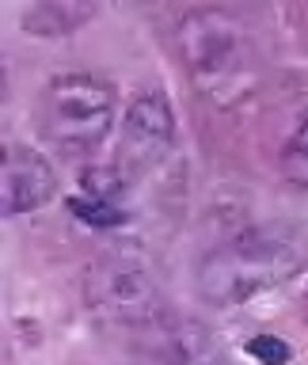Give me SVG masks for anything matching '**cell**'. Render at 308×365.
<instances>
[{"label":"cell","mask_w":308,"mask_h":365,"mask_svg":"<svg viewBox=\"0 0 308 365\" xmlns=\"http://www.w3.org/2000/svg\"><path fill=\"white\" fill-rule=\"evenodd\" d=\"M68 213L80 217L84 225H96V228H114L125 221V213L118 205H107V202H96L88 198V194H80V198H68Z\"/></svg>","instance_id":"8fae6325"},{"label":"cell","mask_w":308,"mask_h":365,"mask_svg":"<svg viewBox=\"0 0 308 365\" xmlns=\"http://www.w3.org/2000/svg\"><path fill=\"white\" fill-rule=\"evenodd\" d=\"M84 301L99 319H107L114 327H133L168 312L164 289L153 278L148 262L125 255V251H111V255H103L88 267Z\"/></svg>","instance_id":"277c9868"},{"label":"cell","mask_w":308,"mask_h":365,"mask_svg":"<svg viewBox=\"0 0 308 365\" xmlns=\"http://www.w3.org/2000/svg\"><path fill=\"white\" fill-rule=\"evenodd\" d=\"M179 53L190 80L217 107H232L255 88L259 57L251 31L225 8H198L179 23Z\"/></svg>","instance_id":"7a4b0ae2"},{"label":"cell","mask_w":308,"mask_h":365,"mask_svg":"<svg viewBox=\"0 0 308 365\" xmlns=\"http://www.w3.org/2000/svg\"><path fill=\"white\" fill-rule=\"evenodd\" d=\"M122 350L133 365H225L213 331L175 312L122 327Z\"/></svg>","instance_id":"5b68a950"},{"label":"cell","mask_w":308,"mask_h":365,"mask_svg":"<svg viewBox=\"0 0 308 365\" xmlns=\"http://www.w3.org/2000/svg\"><path fill=\"white\" fill-rule=\"evenodd\" d=\"M99 16V0H38L23 16V31L34 38H57V34H73Z\"/></svg>","instance_id":"ba28073f"},{"label":"cell","mask_w":308,"mask_h":365,"mask_svg":"<svg viewBox=\"0 0 308 365\" xmlns=\"http://www.w3.org/2000/svg\"><path fill=\"white\" fill-rule=\"evenodd\" d=\"M80 182H84L88 198L114 205V202H118V194L125 190V182H130V175H125L122 168H88L84 175H80Z\"/></svg>","instance_id":"9c48e42d"},{"label":"cell","mask_w":308,"mask_h":365,"mask_svg":"<svg viewBox=\"0 0 308 365\" xmlns=\"http://www.w3.org/2000/svg\"><path fill=\"white\" fill-rule=\"evenodd\" d=\"M53 190H57L53 168L38 153H31L23 145L4 148V160H0V213L19 217L34 205H46L53 198Z\"/></svg>","instance_id":"52a82bcc"},{"label":"cell","mask_w":308,"mask_h":365,"mask_svg":"<svg viewBox=\"0 0 308 365\" xmlns=\"http://www.w3.org/2000/svg\"><path fill=\"white\" fill-rule=\"evenodd\" d=\"M282 171L293 182L308 187V118L297 125V133L285 141V148H282Z\"/></svg>","instance_id":"30bf717a"},{"label":"cell","mask_w":308,"mask_h":365,"mask_svg":"<svg viewBox=\"0 0 308 365\" xmlns=\"http://www.w3.org/2000/svg\"><path fill=\"white\" fill-rule=\"evenodd\" d=\"M247 354L259 358L262 365H289V358H293L289 342H282L278 335H255L247 342Z\"/></svg>","instance_id":"7c38bea8"},{"label":"cell","mask_w":308,"mask_h":365,"mask_svg":"<svg viewBox=\"0 0 308 365\" xmlns=\"http://www.w3.org/2000/svg\"><path fill=\"white\" fill-rule=\"evenodd\" d=\"M114 88L96 73H68L46 88L42 130L61 153H91L111 130Z\"/></svg>","instance_id":"3957f363"},{"label":"cell","mask_w":308,"mask_h":365,"mask_svg":"<svg viewBox=\"0 0 308 365\" xmlns=\"http://www.w3.org/2000/svg\"><path fill=\"white\" fill-rule=\"evenodd\" d=\"M308 262L304 240L289 228H247L198 262V293L217 308L244 304L247 297L267 293L289 282Z\"/></svg>","instance_id":"6da1fadb"},{"label":"cell","mask_w":308,"mask_h":365,"mask_svg":"<svg viewBox=\"0 0 308 365\" xmlns=\"http://www.w3.org/2000/svg\"><path fill=\"white\" fill-rule=\"evenodd\" d=\"M171 141H175V110H171L168 96L141 91L122 122V171L137 175V171L160 164Z\"/></svg>","instance_id":"8992f818"}]
</instances>
